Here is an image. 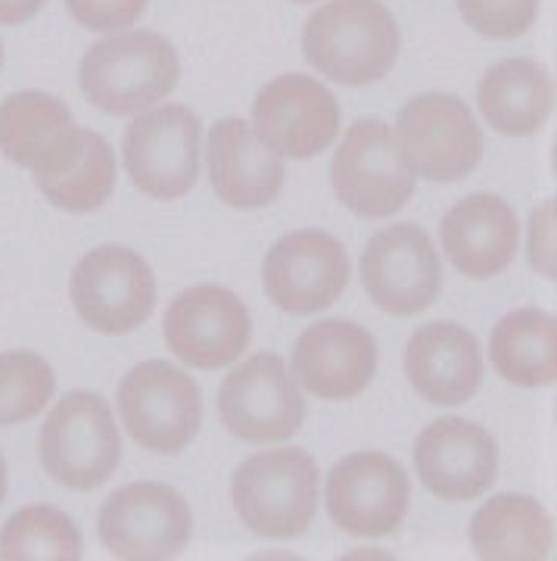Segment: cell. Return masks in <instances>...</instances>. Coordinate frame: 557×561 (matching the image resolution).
<instances>
[{
	"label": "cell",
	"instance_id": "7a4b0ae2",
	"mask_svg": "<svg viewBox=\"0 0 557 561\" xmlns=\"http://www.w3.org/2000/svg\"><path fill=\"white\" fill-rule=\"evenodd\" d=\"M181 81L175 44L150 28L106 35L84 50L79 88L84 101L106 116H138L162 103Z\"/></svg>",
	"mask_w": 557,
	"mask_h": 561
},
{
	"label": "cell",
	"instance_id": "ac0fdd59",
	"mask_svg": "<svg viewBox=\"0 0 557 561\" xmlns=\"http://www.w3.org/2000/svg\"><path fill=\"white\" fill-rule=\"evenodd\" d=\"M415 474L430 496L471 502L486 496L498 478V443L477 421L445 415L430 421L415 440Z\"/></svg>",
	"mask_w": 557,
	"mask_h": 561
},
{
	"label": "cell",
	"instance_id": "8992f818",
	"mask_svg": "<svg viewBox=\"0 0 557 561\" xmlns=\"http://www.w3.org/2000/svg\"><path fill=\"white\" fill-rule=\"evenodd\" d=\"M125 175L150 201H181L202 169V125L184 103H156L128 122L121 138Z\"/></svg>",
	"mask_w": 557,
	"mask_h": 561
},
{
	"label": "cell",
	"instance_id": "3957f363",
	"mask_svg": "<svg viewBox=\"0 0 557 561\" xmlns=\"http://www.w3.org/2000/svg\"><path fill=\"white\" fill-rule=\"evenodd\" d=\"M231 502L250 534L262 540H297L318 515V465L293 446L259 449L234 468Z\"/></svg>",
	"mask_w": 557,
	"mask_h": 561
},
{
	"label": "cell",
	"instance_id": "83f0119b",
	"mask_svg": "<svg viewBox=\"0 0 557 561\" xmlns=\"http://www.w3.org/2000/svg\"><path fill=\"white\" fill-rule=\"evenodd\" d=\"M57 393L54 365L35 350H3L0 353V427H16L35 421Z\"/></svg>",
	"mask_w": 557,
	"mask_h": 561
},
{
	"label": "cell",
	"instance_id": "2e32d148",
	"mask_svg": "<svg viewBox=\"0 0 557 561\" xmlns=\"http://www.w3.org/2000/svg\"><path fill=\"white\" fill-rule=\"evenodd\" d=\"M349 253L321 228L283 234L262 260V287L287 316H318L349 287Z\"/></svg>",
	"mask_w": 557,
	"mask_h": 561
},
{
	"label": "cell",
	"instance_id": "5b68a950",
	"mask_svg": "<svg viewBox=\"0 0 557 561\" xmlns=\"http://www.w3.org/2000/svg\"><path fill=\"white\" fill-rule=\"evenodd\" d=\"M396 147L415 179L452 184L483 160V128L455 91H423L396 116Z\"/></svg>",
	"mask_w": 557,
	"mask_h": 561
},
{
	"label": "cell",
	"instance_id": "484cf974",
	"mask_svg": "<svg viewBox=\"0 0 557 561\" xmlns=\"http://www.w3.org/2000/svg\"><path fill=\"white\" fill-rule=\"evenodd\" d=\"M84 556L79 524L62 508L32 502L13 512L0 527L3 561H76Z\"/></svg>",
	"mask_w": 557,
	"mask_h": 561
},
{
	"label": "cell",
	"instance_id": "1f68e13d",
	"mask_svg": "<svg viewBox=\"0 0 557 561\" xmlns=\"http://www.w3.org/2000/svg\"><path fill=\"white\" fill-rule=\"evenodd\" d=\"M47 0H0V25H25L38 16Z\"/></svg>",
	"mask_w": 557,
	"mask_h": 561
},
{
	"label": "cell",
	"instance_id": "8fae6325",
	"mask_svg": "<svg viewBox=\"0 0 557 561\" xmlns=\"http://www.w3.org/2000/svg\"><path fill=\"white\" fill-rule=\"evenodd\" d=\"M97 537L113 559H178L194 540V512L169 483H128L100 505Z\"/></svg>",
	"mask_w": 557,
	"mask_h": 561
},
{
	"label": "cell",
	"instance_id": "f1b7e54d",
	"mask_svg": "<svg viewBox=\"0 0 557 561\" xmlns=\"http://www.w3.org/2000/svg\"><path fill=\"white\" fill-rule=\"evenodd\" d=\"M461 20L489 41L526 35L538 16V0H455Z\"/></svg>",
	"mask_w": 557,
	"mask_h": 561
},
{
	"label": "cell",
	"instance_id": "4dcf8cb0",
	"mask_svg": "<svg viewBox=\"0 0 557 561\" xmlns=\"http://www.w3.org/2000/svg\"><path fill=\"white\" fill-rule=\"evenodd\" d=\"M555 231H557V203L548 197L530 213L526 221V260L538 278H557V256H555Z\"/></svg>",
	"mask_w": 557,
	"mask_h": 561
},
{
	"label": "cell",
	"instance_id": "52a82bcc",
	"mask_svg": "<svg viewBox=\"0 0 557 561\" xmlns=\"http://www.w3.org/2000/svg\"><path fill=\"white\" fill-rule=\"evenodd\" d=\"M121 427L140 449L178 456L197 440L202 424V393L197 381L165 359L138 362L116 390Z\"/></svg>",
	"mask_w": 557,
	"mask_h": 561
},
{
	"label": "cell",
	"instance_id": "ba28073f",
	"mask_svg": "<svg viewBox=\"0 0 557 561\" xmlns=\"http://www.w3.org/2000/svg\"><path fill=\"white\" fill-rule=\"evenodd\" d=\"M72 309L91 331L121 337L156 309V275L138 250L103 243L88 250L69 275Z\"/></svg>",
	"mask_w": 557,
	"mask_h": 561
},
{
	"label": "cell",
	"instance_id": "d6a6232c",
	"mask_svg": "<svg viewBox=\"0 0 557 561\" xmlns=\"http://www.w3.org/2000/svg\"><path fill=\"white\" fill-rule=\"evenodd\" d=\"M343 559H393V556H390V552H383V549H368V546H359V549L346 552Z\"/></svg>",
	"mask_w": 557,
	"mask_h": 561
},
{
	"label": "cell",
	"instance_id": "f546056e",
	"mask_svg": "<svg viewBox=\"0 0 557 561\" xmlns=\"http://www.w3.org/2000/svg\"><path fill=\"white\" fill-rule=\"evenodd\" d=\"M76 25L100 35H119L138 25L150 0H62Z\"/></svg>",
	"mask_w": 557,
	"mask_h": 561
},
{
	"label": "cell",
	"instance_id": "4316f807",
	"mask_svg": "<svg viewBox=\"0 0 557 561\" xmlns=\"http://www.w3.org/2000/svg\"><path fill=\"white\" fill-rule=\"evenodd\" d=\"M116 179H119V160H116L113 144L88 128L79 162L57 179L35 181V187L40 191V197L50 206H57L60 213L91 216L109 203L116 191Z\"/></svg>",
	"mask_w": 557,
	"mask_h": 561
},
{
	"label": "cell",
	"instance_id": "277c9868",
	"mask_svg": "<svg viewBox=\"0 0 557 561\" xmlns=\"http://www.w3.org/2000/svg\"><path fill=\"white\" fill-rule=\"evenodd\" d=\"M47 478L72 493H91L121 465V431L97 390H72L50 405L38 434Z\"/></svg>",
	"mask_w": 557,
	"mask_h": 561
},
{
	"label": "cell",
	"instance_id": "d6986e66",
	"mask_svg": "<svg viewBox=\"0 0 557 561\" xmlns=\"http://www.w3.org/2000/svg\"><path fill=\"white\" fill-rule=\"evenodd\" d=\"M378 341L352 319H324L309 324L293 346V378L302 393L324 402L361 397L378 375Z\"/></svg>",
	"mask_w": 557,
	"mask_h": 561
},
{
	"label": "cell",
	"instance_id": "d590c367",
	"mask_svg": "<svg viewBox=\"0 0 557 561\" xmlns=\"http://www.w3.org/2000/svg\"><path fill=\"white\" fill-rule=\"evenodd\" d=\"M293 3H315V0H293Z\"/></svg>",
	"mask_w": 557,
	"mask_h": 561
},
{
	"label": "cell",
	"instance_id": "836d02e7",
	"mask_svg": "<svg viewBox=\"0 0 557 561\" xmlns=\"http://www.w3.org/2000/svg\"><path fill=\"white\" fill-rule=\"evenodd\" d=\"M7 490H10V468H7V459L0 453V505L7 500Z\"/></svg>",
	"mask_w": 557,
	"mask_h": 561
},
{
	"label": "cell",
	"instance_id": "4fadbf2b",
	"mask_svg": "<svg viewBox=\"0 0 557 561\" xmlns=\"http://www.w3.org/2000/svg\"><path fill=\"white\" fill-rule=\"evenodd\" d=\"M361 284L380 312L415 319L437 302L442 260L437 243L415 221L380 228L361 253Z\"/></svg>",
	"mask_w": 557,
	"mask_h": 561
},
{
	"label": "cell",
	"instance_id": "d4e9b609",
	"mask_svg": "<svg viewBox=\"0 0 557 561\" xmlns=\"http://www.w3.org/2000/svg\"><path fill=\"white\" fill-rule=\"evenodd\" d=\"M489 359L514 387H552L557 381V319L536 306L508 312L492 328Z\"/></svg>",
	"mask_w": 557,
	"mask_h": 561
},
{
	"label": "cell",
	"instance_id": "6da1fadb",
	"mask_svg": "<svg viewBox=\"0 0 557 561\" xmlns=\"http://www.w3.org/2000/svg\"><path fill=\"white\" fill-rule=\"evenodd\" d=\"M402 32L383 0H327L302 25V57L321 79L364 88L398 62Z\"/></svg>",
	"mask_w": 557,
	"mask_h": 561
},
{
	"label": "cell",
	"instance_id": "e575fe53",
	"mask_svg": "<svg viewBox=\"0 0 557 561\" xmlns=\"http://www.w3.org/2000/svg\"><path fill=\"white\" fill-rule=\"evenodd\" d=\"M0 69H3V41H0Z\"/></svg>",
	"mask_w": 557,
	"mask_h": 561
},
{
	"label": "cell",
	"instance_id": "30bf717a",
	"mask_svg": "<svg viewBox=\"0 0 557 561\" xmlns=\"http://www.w3.org/2000/svg\"><path fill=\"white\" fill-rule=\"evenodd\" d=\"M219 419L231 437L253 446L287 443L309 419L305 393L278 353H256L224 375Z\"/></svg>",
	"mask_w": 557,
	"mask_h": 561
},
{
	"label": "cell",
	"instance_id": "44dd1931",
	"mask_svg": "<svg viewBox=\"0 0 557 561\" xmlns=\"http://www.w3.org/2000/svg\"><path fill=\"white\" fill-rule=\"evenodd\" d=\"M202 160L216 197L243 213L271 206L287 181L283 160L268 150L253 125L240 116H224L209 128Z\"/></svg>",
	"mask_w": 557,
	"mask_h": 561
},
{
	"label": "cell",
	"instance_id": "9a60e30c",
	"mask_svg": "<svg viewBox=\"0 0 557 561\" xmlns=\"http://www.w3.org/2000/svg\"><path fill=\"white\" fill-rule=\"evenodd\" d=\"M250 125L280 160H315L337 140L339 103L315 76L283 72L259 88Z\"/></svg>",
	"mask_w": 557,
	"mask_h": 561
},
{
	"label": "cell",
	"instance_id": "9c48e42d",
	"mask_svg": "<svg viewBox=\"0 0 557 561\" xmlns=\"http://www.w3.org/2000/svg\"><path fill=\"white\" fill-rule=\"evenodd\" d=\"M330 184L337 201L359 219H393L415 197L418 179L408 172L396 147L393 125L356 119L334 150Z\"/></svg>",
	"mask_w": 557,
	"mask_h": 561
},
{
	"label": "cell",
	"instance_id": "603a6c76",
	"mask_svg": "<svg viewBox=\"0 0 557 561\" xmlns=\"http://www.w3.org/2000/svg\"><path fill=\"white\" fill-rule=\"evenodd\" d=\"M486 125L504 138H530L555 116V79L538 60L508 57L492 62L477 84Z\"/></svg>",
	"mask_w": 557,
	"mask_h": 561
},
{
	"label": "cell",
	"instance_id": "7402d4cb",
	"mask_svg": "<svg viewBox=\"0 0 557 561\" xmlns=\"http://www.w3.org/2000/svg\"><path fill=\"white\" fill-rule=\"evenodd\" d=\"M405 378L430 405H461L483 387V346L459 321H427L405 346Z\"/></svg>",
	"mask_w": 557,
	"mask_h": 561
},
{
	"label": "cell",
	"instance_id": "5bb4252c",
	"mask_svg": "<svg viewBox=\"0 0 557 561\" xmlns=\"http://www.w3.org/2000/svg\"><path fill=\"white\" fill-rule=\"evenodd\" d=\"M162 337L184 365L219 371L250 350L253 316L234 290L221 284H194L169 302Z\"/></svg>",
	"mask_w": 557,
	"mask_h": 561
},
{
	"label": "cell",
	"instance_id": "cb8c5ba5",
	"mask_svg": "<svg viewBox=\"0 0 557 561\" xmlns=\"http://www.w3.org/2000/svg\"><path fill=\"white\" fill-rule=\"evenodd\" d=\"M467 540L486 561H542L555 556V522L533 496L498 493L471 518Z\"/></svg>",
	"mask_w": 557,
	"mask_h": 561
},
{
	"label": "cell",
	"instance_id": "e0dca14e",
	"mask_svg": "<svg viewBox=\"0 0 557 561\" xmlns=\"http://www.w3.org/2000/svg\"><path fill=\"white\" fill-rule=\"evenodd\" d=\"M88 140L72 110L47 91H13L0 101V153L35 181L57 179L79 162Z\"/></svg>",
	"mask_w": 557,
	"mask_h": 561
},
{
	"label": "cell",
	"instance_id": "7c38bea8",
	"mask_svg": "<svg viewBox=\"0 0 557 561\" xmlns=\"http://www.w3.org/2000/svg\"><path fill=\"white\" fill-rule=\"evenodd\" d=\"M324 505L330 522L349 537H393L411 508V478L393 456L380 449H359L327 471Z\"/></svg>",
	"mask_w": 557,
	"mask_h": 561
},
{
	"label": "cell",
	"instance_id": "ffe728a7",
	"mask_svg": "<svg viewBox=\"0 0 557 561\" xmlns=\"http://www.w3.org/2000/svg\"><path fill=\"white\" fill-rule=\"evenodd\" d=\"M439 243L452 268L471 280L504 275L520 253V219L514 206L489 194L461 197L439 221Z\"/></svg>",
	"mask_w": 557,
	"mask_h": 561
}]
</instances>
